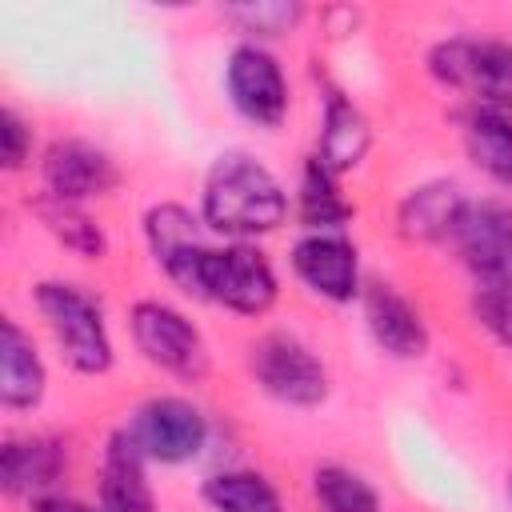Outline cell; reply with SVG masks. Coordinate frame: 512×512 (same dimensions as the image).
<instances>
[{"instance_id":"cell-15","label":"cell","mask_w":512,"mask_h":512,"mask_svg":"<svg viewBox=\"0 0 512 512\" xmlns=\"http://www.w3.org/2000/svg\"><path fill=\"white\" fill-rule=\"evenodd\" d=\"M144 452L128 428L112 432L100 460V512H152V488L144 476Z\"/></svg>"},{"instance_id":"cell-19","label":"cell","mask_w":512,"mask_h":512,"mask_svg":"<svg viewBox=\"0 0 512 512\" xmlns=\"http://www.w3.org/2000/svg\"><path fill=\"white\" fill-rule=\"evenodd\" d=\"M464 148L480 172L512 192V112L468 108L464 112Z\"/></svg>"},{"instance_id":"cell-26","label":"cell","mask_w":512,"mask_h":512,"mask_svg":"<svg viewBox=\"0 0 512 512\" xmlns=\"http://www.w3.org/2000/svg\"><path fill=\"white\" fill-rule=\"evenodd\" d=\"M28 152H32V132H28V124H24L12 108H0V164H4L8 172H20L24 160H28Z\"/></svg>"},{"instance_id":"cell-23","label":"cell","mask_w":512,"mask_h":512,"mask_svg":"<svg viewBox=\"0 0 512 512\" xmlns=\"http://www.w3.org/2000/svg\"><path fill=\"white\" fill-rule=\"evenodd\" d=\"M312 496L320 512H380L376 488L344 464H320L312 472Z\"/></svg>"},{"instance_id":"cell-7","label":"cell","mask_w":512,"mask_h":512,"mask_svg":"<svg viewBox=\"0 0 512 512\" xmlns=\"http://www.w3.org/2000/svg\"><path fill=\"white\" fill-rule=\"evenodd\" d=\"M452 244L484 292H512V204L468 200Z\"/></svg>"},{"instance_id":"cell-3","label":"cell","mask_w":512,"mask_h":512,"mask_svg":"<svg viewBox=\"0 0 512 512\" xmlns=\"http://www.w3.org/2000/svg\"><path fill=\"white\" fill-rule=\"evenodd\" d=\"M428 72L436 84L464 92L472 108L512 112V44L508 40L448 36L428 48Z\"/></svg>"},{"instance_id":"cell-20","label":"cell","mask_w":512,"mask_h":512,"mask_svg":"<svg viewBox=\"0 0 512 512\" xmlns=\"http://www.w3.org/2000/svg\"><path fill=\"white\" fill-rule=\"evenodd\" d=\"M204 500L212 504V512H284L272 480L252 468L212 472L204 480Z\"/></svg>"},{"instance_id":"cell-6","label":"cell","mask_w":512,"mask_h":512,"mask_svg":"<svg viewBox=\"0 0 512 512\" xmlns=\"http://www.w3.org/2000/svg\"><path fill=\"white\" fill-rule=\"evenodd\" d=\"M248 368H252L256 384L272 400H280V404L316 408L328 396V368L292 332H268V336H260L252 344V352H248Z\"/></svg>"},{"instance_id":"cell-5","label":"cell","mask_w":512,"mask_h":512,"mask_svg":"<svg viewBox=\"0 0 512 512\" xmlns=\"http://www.w3.org/2000/svg\"><path fill=\"white\" fill-rule=\"evenodd\" d=\"M132 340L148 364L172 372L180 380H204L208 372V344L200 328L164 300H136L128 312Z\"/></svg>"},{"instance_id":"cell-17","label":"cell","mask_w":512,"mask_h":512,"mask_svg":"<svg viewBox=\"0 0 512 512\" xmlns=\"http://www.w3.org/2000/svg\"><path fill=\"white\" fill-rule=\"evenodd\" d=\"M64 464H68V452H64L60 440H52V436H16L0 452L4 492H12V496L44 492L60 480Z\"/></svg>"},{"instance_id":"cell-25","label":"cell","mask_w":512,"mask_h":512,"mask_svg":"<svg viewBox=\"0 0 512 512\" xmlns=\"http://www.w3.org/2000/svg\"><path fill=\"white\" fill-rule=\"evenodd\" d=\"M472 316L476 324L504 348H512V292H484L476 288L472 296Z\"/></svg>"},{"instance_id":"cell-22","label":"cell","mask_w":512,"mask_h":512,"mask_svg":"<svg viewBox=\"0 0 512 512\" xmlns=\"http://www.w3.org/2000/svg\"><path fill=\"white\" fill-rule=\"evenodd\" d=\"M36 216L44 220V228L64 244V248H72L76 256H84V260H100L104 256V232H100V224L80 208V204H72V200H56V196H40L36 200Z\"/></svg>"},{"instance_id":"cell-14","label":"cell","mask_w":512,"mask_h":512,"mask_svg":"<svg viewBox=\"0 0 512 512\" xmlns=\"http://www.w3.org/2000/svg\"><path fill=\"white\" fill-rule=\"evenodd\" d=\"M468 196L456 180H428L420 188H412L400 208H396V224L404 240H420V244H440L452 240L460 212H464Z\"/></svg>"},{"instance_id":"cell-24","label":"cell","mask_w":512,"mask_h":512,"mask_svg":"<svg viewBox=\"0 0 512 512\" xmlns=\"http://www.w3.org/2000/svg\"><path fill=\"white\" fill-rule=\"evenodd\" d=\"M224 16L240 28V32H248V36H284L288 28H296L300 24V16H304V4H296V0H256V4H228L224 8Z\"/></svg>"},{"instance_id":"cell-8","label":"cell","mask_w":512,"mask_h":512,"mask_svg":"<svg viewBox=\"0 0 512 512\" xmlns=\"http://www.w3.org/2000/svg\"><path fill=\"white\" fill-rule=\"evenodd\" d=\"M128 436L136 440V448L144 452V460L184 464V460H192L204 448L208 420H204V412L196 404H188L180 396H152V400H144L132 412Z\"/></svg>"},{"instance_id":"cell-16","label":"cell","mask_w":512,"mask_h":512,"mask_svg":"<svg viewBox=\"0 0 512 512\" xmlns=\"http://www.w3.org/2000/svg\"><path fill=\"white\" fill-rule=\"evenodd\" d=\"M372 144V132H368V120L364 112L344 96V92H328L324 96V116H320V144H316V160L340 176V172H352L364 152Z\"/></svg>"},{"instance_id":"cell-1","label":"cell","mask_w":512,"mask_h":512,"mask_svg":"<svg viewBox=\"0 0 512 512\" xmlns=\"http://www.w3.org/2000/svg\"><path fill=\"white\" fill-rule=\"evenodd\" d=\"M288 216L284 184L248 152H224L204 180L200 196V220L204 228L244 240L276 232Z\"/></svg>"},{"instance_id":"cell-13","label":"cell","mask_w":512,"mask_h":512,"mask_svg":"<svg viewBox=\"0 0 512 512\" xmlns=\"http://www.w3.org/2000/svg\"><path fill=\"white\" fill-rule=\"evenodd\" d=\"M364 320H368L372 340L388 356L416 360V356L428 352V324H424V316L392 284H368L364 288Z\"/></svg>"},{"instance_id":"cell-21","label":"cell","mask_w":512,"mask_h":512,"mask_svg":"<svg viewBox=\"0 0 512 512\" xmlns=\"http://www.w3.org/2000/svg\"><path fill=\"white\" fill-rule=\"evenodd\" d=\"M296 212H300L304 228H312V232H336V228H344V224L352 220V204L340 196L336 176H332L316 156L304 160Z\"/></svg>"},{"instance_id":"cell-12","label":"cell","mask_w":512,"mask_h":512,"mask_svg":"<svg viewBox=\"0 0 512 512\" xmlns=\"http://www.w3.org/2000/svg\"><path fill=\"white\" fill-rule=\"evenodd\" d=\"M200 224L184 204H152L144 212V236H148V248L156 256V264L164 268V276L188 292L192 284V272L204 256V236H200Z\"/></svg>"},{"instance_id":"cell-2","label":"cell","mask_w":512,"mask_h":512,"mask_svg":"<svg viewBox=\"0 0 512 512\" xmlns=\"http://www.w3.org/2000/svg\"><path fill=\"white\" fill-rule=\"evenodd\" d=\"M188 296L212 300L240 316H264L276 304V272L268 256L244 240H232L224 248L208 244L192 272Z\"/></svg>"},{"instance_id":"cell-4","label":"cell","mask_w":512,"mask_h":512,"mask_svg":"<svg viewBox=\"0 0 512 512\" xmlns=\"http://www.w3.org/2000/svg\"><path fill=\"white\" fill-rule=\"evenodd\" d=\"M36 308L44 312L64 360L76 372L100 376L112 368V340L104 328V312L84 288L64 280H44L36 284Z\"/></svg>"},{"instance_id":"cell-18","label":"cell","mask_w":512,"mask_h":512,"mask_svg":"<svg viewBox=\"0 0 512 512\" xmlns=\"http://www.w3.org/2000/svg\"><path fill=\"white\" fill-rule=\"evenodd\" d=\"M44 360L16 320H0V400L4 408H36L44 396Z\"/></svg>"},{"instance_id":"cell-11","label":"cell","mask_w":512,"mask_h":512,"mask_svg":"<svg viewBox=\"0 0 512 512\" xmlns=\"http://www.w3.org/2000/svg\"><path fill=\"white\" fill-rule=\"evenodd\" d=\"M40 180L44 192L56 200H88V196H104L116 188L120 172L112 164L108 152H100L88 140H52L44 160H40Z\"/></svg>"},{"instance_id":"cell-28","label":"cell","mask_w":512,"mask_h":512,"mask_svg":"<svg viewBox=\"0 0 512 512\" xmlns=\"http://www.w3.org/2000/svg\"><path fill=\"white\" fill-rule=\"evenodd\" d=\"M508 496H512V484H508Z\"/></svg>"},{"instance_id":"cell-27","label":"cell","mask_w":512,"mask_h":512,"mask_svg":"<svg viewBox=\"0 0 512 512\" xmlns=\"http://www.w3.org/2000/svg\"><path fill=\"white\" fill-rule=\"evenodd\" d=\"M36 512H100V508H88V504L64 500V496H44V500H36Z\"/></svg>"},{"instance_id":"cell-10","label":"cell","mask_w":512,"mask_h":512,"mask_svg":"<svg viewBox=\"0 0 512 512\" xmlns=\"http://www.w3.org/2000/svg\"><path fill=\"white\" fill-rule=\"evenodd\" d=\"M292 272L308 292L332 304H348L360 292V256H356V244L344 240L340 232L300 236L292 244Z\"/></svg>"},{"instance_id":"cell-9","label":"cell","mask_w":512,"mask_h":512,"mask_svg":"<svg viewBox=\"0 0 512 512\" xmlns=\"http://www.w3.org/2000/svg\"><path fill=\"white\" fill-rule=\"evenodd\" d=\"M224 88H228L232 108L260 128H276L288 116V80L276 56L256 40H244L228 52Z\"/></svg>"}]
</instances>
